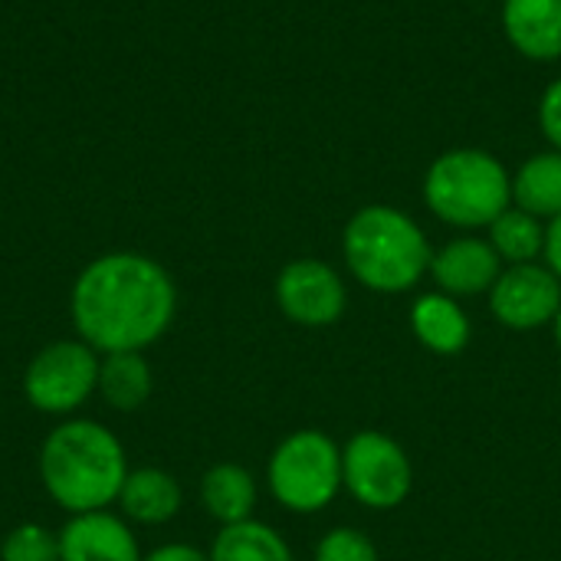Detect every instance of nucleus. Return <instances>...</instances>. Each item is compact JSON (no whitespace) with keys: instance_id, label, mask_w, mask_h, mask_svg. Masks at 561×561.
<instances>
[{"instance_id":"17","label":"nucleus","mask_w":561,"mask_h":561,"mask_svg":"<svg viewBox=\"0 0 561 561\" xmlns=\"http://www.w3.org/2000/svg\"><path fill=\"white\" fill-rule=\"evenodd\" d=\"M513 204L539 220L561 214V151H539L513 174Z\"/></svg>"},{"instance_id":"16","label":"nucleus","mask_w":561,"mask_h":561,"mask_svg":"<svg viewBox=\"0 0 561 561\" xmlns=\"http://www.w3.org/2000/svg\"><path fill=\"white\" fill-rule=\"evenodd\" d=\"M154 391V371L141 352H108L99 365V398L122 414L148 404Z\"/></svg>"},{"instance_id":"12","label":"nucleus","mask_w":561,"mask_h":561,"mask_svg":"<svg viewBox=\"0 0 561 561\" xmlns=\"http://www.w3.org/2000/svg\"><path fill=\"white\" fill-rule=\"evenodd\" d=\"M503 33L526 59H561V0H503Z\"/></svg>"},{"instance_id":"25","label":"nucleus","mask_w":561,"mask_h":561,"mask_svg":"<svg viewBox=\"0 0 561 561\" xmlns=\"http://www.w3.org/2000/svg\"><path fill=\"white\" fill-rule=\"evenodd\" d=\"M552 335H556V345H559V352H561V306H559V316H556V322H552Z\"/></svg>"},{"instance_id":"24","label":"nucleus","mask_w":561,"mask_h":561,"mask_svg":"<svg viewBox=\"0 0 561 561\" xmlns=\"http://www.w3.org/2000/svg\"><path fill=\"white\" fill-rule=\"evenodd\" d=\"M546 266L561 279V214L546 227Z\"/></svg>"},{"instance_id":"1","label":"nucleus","mask_w":561,"mask_h":561,"mask_svg":"<svg viewBox=\"0 0 561 561\" xmlns=\"http://www.w3.org/2000/svg\"><path fill=\"white\" fill-rule=\"evenodd\" d=\"M178 289L161 263L141 253H105L72 286L69 316L99 355L145 352L174 322Z\"/></svg>"},{"instance_id":"14","label":"nucleus","mask_w":561,"mask_h":561,"mask_svg":"<svg viewBox=\"0 0 561 561\" xmlns=\"http://www.w3.org/2000/svg\"><path fill=\"white\" fill-rule=\"evenodd\" d=\"M181 506H184V490L168 470L161 467L128 470L118 493V510L128 523L164 526L181 513Z\"/></svg>"},{"instance_id":"2","label":"nucleus","mask_w":561,"mask_h":561,"mask_svg":"<svg viewBox=\"0 0 561 561\" xmlns=\"http://www.w3.org/2000/svg\"><path fill=\"white\" fill-rule=\"evenodd\" d=\"M39 483L69 516L99 513L118 503L128 477L122 440L99 421L69 417L53 427L39 447Z\"/></svg>"},{"instance_id":"10","label":"nucleus","mask_w":561,"mask_h":561,"mask_svg":"<svg viewBox=\"0 0 561 561\" xmlns=\"http://www.w3.org/2000/svg\"><path fill=\"white\" fill-rule=\"evenodd\" d=\"M500 273H503V260L493 250V243L483 237L447 240L440 250H434V260H431V276L437 289L454 299L490 293Z\"/></svg>"},{"instance_id":"5","label":"nucleus","mask_w":561,"mask_h":561,"mask_svg":"<svg viewBox=\"0 0 561 561\" xmlns=\"http://www.w3.org/2000/svg\"><path fill=\"white\" fill-rule=\"evenodd\" d=\"M266 486L273 500L296 516H316L342 486V447L316 427L283 437L266 463Z\"/></svg>"},{"instance_id":"19","label":"nucleus","mask_w":561,"mask_h":561,"mask_svg":"<svg viewBox=\"0 0 561 561\" xmlns=\"http://www.w3.org/2000/svg\"><path fill=\"white\" fill-rule=\"evenodd\" d=\"M490 243L500 253L503 266H519V263H539L546 253V224L516 204H510L490 227Z\"/></svg>"},{"instance_id":"20","label":"nucleus","mask_w":561,"mask_h":561,"mask_svg":"<svg viewBox=\"0 0 561 561\" xmlns=\"http://www.w3.org/2000/svg\"><path fill=\"white\" fill-rule=\"evenodd\" d=\"M0 561H59V533L39 523H20L3 536Z\"/></svg>"},{"instance_id":"11","label":"nucleus","mask_w":561,"mask_h":561,"mask_svg":"<svg viewBox=\"0 0 561 561\" xmlns=\"http://www.w3.org/2000/svg\"><path fill=\"white\" fill-rule=\"evenodd\" d=\"M138 539L125 516L108 510L69 516L59 529V561H141Z\"/></svg>"},{"instance_id":"22","label":"nucleus","mask_w":561,"mask_h":561,"mask_svg":"<svg viewBox=\"0 0 561 561\" xmlns=\"http://www.w3.org/2000/svg\"><path fill=\"white\" fill-rule=\"evenodd\" d=\"M539 125H542V135L549 138V145L561 151V76L556 82H549V89L542 92Z\"/></svg>"},{"instance_id":"23","label":"nucleus","mask_w":561,"mask_h":561,"mask_svg":"<svg viewBox=\"0 0 561 561\" xmlns=\"http://www.w3.org/2000/svg\"><path fill=\"white\" fill-rule=\"evenodd\" d=\"M141 561H210V556L201 552V549H194V546L171 542V546H161V549L148 552Z\"/></svg>"},{"instance_id":"6","label":"nucleus","mask_w":561,"mask_h":561,"mask_svg":"<svg viewBox=\"0 0 561 561\" xmlns=\"http://www.w3.org/2000/svg\"><path fill=\"white\" fill-rule=\"evenodd\" d=\"M102 355L82 339H59L39 348L23 371V398L49 417L76 414L99 391Z\"/></svg>"},{"instance_id":"15","label":"nucleus","mask_w":561,"mask_h":561,"mask_svg":"<svg viewBox=\"0 0 561 561\" xmlns=\"http://www.w3.org/2000/svg\"><path fill=\"white\" fill-rule=\"evenodd\" d=\"M256 500H260L256 480L240 463H214L201 477V506L220 526L253 519Z\"/></svg>"},{"instance_id":"13","label":"nucleus","mask_w":561,"mask_h":561,"mask_svg":"<svg viewBox=\"0 0 561 561\" xmlns=\"http://www.w3.org/2000/svg\"><path fill=\"white\" fill-rule=\"evenodd\" d=\"M411 329H414V339L440 358H454V355L467 352L470 335H473L470 316L460 306V299H454L440 289L414 299Z\"/></svg>"},{"instance_id":"9","label":"nucleus","mask_w":561,"mask_h":561,"mask_svg":"<svg viewBox=\"0 0 561 561\" xmlns=\"http://www.w3.org/2000/svg\"><path fill=\"white\" fill-rule=\"evenodd\" d=\"M490 312L510 332H536L556 322L561 306V279L546 263L503 266L493 283Z\"/></svg>"},{"instance_id":"3","label":"nucleus","mask_w":561,"mask_h":561,"mask_svg":"<svg viewBox=\"0 0 561 561\" xmlns=\"http://www.w3.org/2000/svg\"><path fill=\"white\" fill-rule=\"evenodd\" d=\"M342 256L365 289L401 296L431 273L434 250L411 214L391 204H368L345 224Z\"/></svg>"},{"instance_id":"4","label":"nucleus","mask_w":561,"mask_h":561,"mask_svg":"<svg viewBox=\"0 0 561 561\" xmlns=\"http://www.w3.org/2000/svg\"><path fill=\"white\" fill-rule=\"evenodd\" d=\"M424 204L447 227L480 230L513 204V178L496 154L483 148H454L427 168Z\"/></svg>"},{"instance_id":"21","label":"nucleus","mask_w":561,"mask_h":561,"mask_svg":"<svg viewBox=\"0 0 561 561\" xmlns=\"http://www.w3.org/2000/svg\"><path fill=\"white\" fill-rule=\"evenodd\" d=\"M312 561H381V556L362 529L335 526L319 539Z\"/></svg>"},{"instance_id":"7","label":"nucleus","mask_w":561,"mask_h":561,"mask_svg":"<svg viewBox=\"0 0 561 561\" xmlns=\"http://www.w3.org/2000/svg\"><path fill=\"white\" fill-rule=\"evenodd\" d=\"M342 486L365 510H398L414 490L411 457L394 437L381 431H358L342 447Z\"/></svg>"},{"instance_id":"8","label":"nucleus","mask_w":561,"mask_h":561,"mask_svg":"<svg viewBox=\"0 0 561 561\" xmlns=\"http://www.w3.org/2000/svg\"><path fill=\"white\" fill-rule=\"evenodd\" d=\"M279 312L302 329H329L348 309V289L339 270L322 260H293L276 276Z\"/></svg>"},{"instance_id":"18","label":"nucleus","mask_w":561,"mask_h":561,"mask_svg":"<svg viewBox=\"0 0 561 561\" xmlns=\"http://www.w3.org/2000/svg\"><path fill=\"white\" fill-rule=\"evenodd\" d=\"M207 556L210 561H296L283 533L260 519L220 526Z\"/></svg>"}]
</instances>
